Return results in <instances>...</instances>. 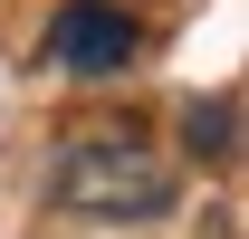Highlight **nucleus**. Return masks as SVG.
I'll return each mask as SVG.
<instances>
[{"label":"nucleus","instance_id":"f257e3e1","mask_svg":"<svg viewBox=\"0 0 249 239\" xmlns=\"http://www.w3.org/2000/svg\"><path fill=\"white\" fill-rule=\"evenodd\" d=\"M173 191H182L173 163H163L134 124L77 134V144L58 153V172H48V201H58V210H87V220H163Z\"/></svg>","mask_w":249,"mask_h":239},{"label":"nucleus","instance_id":"f03ea898","mask_svg":"<svg viewBox=\"0 0 249 239\" xmlns=\"http://www.w3.org/2000/svg\"><path fill=\"white\" fill-rule=\"evenodd\" d=\"M48 58L67 77H124L134 58V19H124L115 0H67L58 19H48Z\"/></svg>","mask_w":249,"mask_h":239},{"label":"nucleus","instance_id":"7ed1b4c3","mask_svg":"<svg viewBox=\"0 0 249 239\" xmlns=\"http://www.w3.org/2000/svg\"><path fill=\"white\" fill-rule=\"evenodd\" d=\"M182 144L201 153V163H230V153H240V96H201L182 115Z\"/></svg>","mask_w":249,"mask_h":239}]
</instances>
